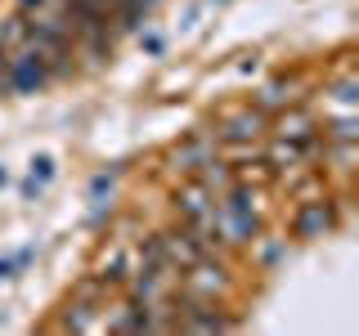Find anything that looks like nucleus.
<instances>
[{"label": "nucleus", "instance_id": "16", "mask_svg": "<svg viewBox=\"0 0 359 336\" xmlns=\"http://www.w3.org/2000/svg\"><path fill=\"white\" fill-rule=\"evenodd\" d=\"M27 36H32V18H27V9H22V14L5 18V27H0V50L14 54V50H22V45H27Z\"/></svg>", "mask_w": 359, "mask_h": 336}, {"label": "nucleus", "instance_id": "12", "mask_svg": "<svg viewBox=\"0 0 359 336\" xmlns=\"http://www.w3.org/2000/svg\"><path fill=\"white\" fill-rule=\"evenodd\" d=\"M301 81L297 76H278V81H269L265 90H261V99H256V108L261 112H278V108H287V104H301Z\"/></svg>", "mask_w": 359, "mask_h": 336}, {"label": "nucleus", "instance_id": "8", "mask_svg": "<svg viewBox=\"0 0 359 336\" xmlns=\"http://www.w3.org/2000/svg\"><path fill=\"white\" fill-rule=\"evenodd\" d=\"M211 202H216V193H211V188L202 184L198 175H184V179H180V188L171 193V206H175V216L184 220V224H189V220H198L202 211L211 206Z\"/></svg>", "mask_w": 359, "mask_h": 336}, {"label": "nucleus", "instance_id": "10", "mask_svg": "<svg viewBox=\"0 0 359 336\" xmlns=\"http://www.w3.org/2000/svg\"><path fill=\"white\" fill-rule=\"evenodd\" d=\"M162 0H108V18L117 31H140Z\"/></svg>", "mask_w": 359, "mask_h": 336}, {"label": "nucleus", "instance_id": "14", "mask_svg": "<svg viewBox=\"0 0 359 336\" xmlns=\"http://www.w3.org/2000/svg\"><path fill=\"white\" fill-rule=\"evenodd\" d=\"M99 309L104 305H90V300H67L63 305V328H72V332H95V328H104L99 323Z\"/></svg>", "mask_w": 359, "mask_h": 336}, {"label": "nucleus", "instance_id": "1", "mask_svg": "<svg viewBox=\"0 0 359 336\" xmlns=\"http://www.w3.org/2000/svg\"><path fill=\"white\" fill-rule=\"evenodd\" d=\"M341 211H346V197H301V206L292 211V238L297 242H319V238H332L337 224H341Z\"/></svg>", "mask_w": 359, "mask_h": 336}, {"label": "nucleus", "instance_id": "25", "mask_svg": "<svg viewBox=\"0 0 359 336\" xmlns=\"http://www.w3.org/2000/svg\"><path fill=\"white\" fill-rule=\"evenodd\" d=\"M216 5H224V0H216Z\"/></svg>", "mask_w": 359, "mask_h": 336}, {"label": "nucleus", "instance_id": "9", "mask_svg": "<svg viewBox=\"0 0 359 336\" xmlns=\"http://www.w3.org/2000/svg\"><path fill=\"white\" fill-rule=\"evenodd\" d=\"M211 157H216V139L194 134V139H184V144H175V148H171V171L175 175H198Z\"/></svg>", "mask_w": 359, "mask_h": 336}, {"label": "nucleus", "instance_id": "20", "mask_svg": "<svg viewBox=\"0 0 359 336\" xmlns=\"http://www.w3.org/2000/svg\"><path fill=\"white\" fill-rule=\"evenodd\" d=\"M140 50H144V54H162L166 41L157 36V31H144V27H140Z\"/></svg>", "mask_w": 359, "mask_h": 336}, {"label": "nucleus", "instance_id": "5", "mask_svg": "<svg viewBox=\"0 0 359 336\" xmlns=\"http://www.w3.org/2000/svg\"><path fill=\"white\" fill-rule=\"evenodd\" d=\"M45 85H50V67H45V59L32 45L9 54V90L14 94H41Z\"/></svg>", "mask_w": 359, "mask_h": 336}, {"label": "nucleus", "instance_id": "2", "mask_svg": "<svg viewBox=\"0 0 359 336\" xmlns=\"http://www.w3.org/2000/svg\"><path fill=\"white\" fill-rule=\"evenodd\" d=\"M269 134V112H261L256 104H243V108H229L224 117L216 121V148H256Z\"/></svg>", "mask_w": 359, "mask_h": 336}, {"label": "nucleus", "instance_id": "23", "mask_svg": "<svg viewBox=\"0 0 359 336\" xmlns=\"http://www.w3.org/2000/svg\"><path fill=\"white\" fill-rule=\"evenodd\" d=\"M18 5H22V9H41L45 0H18Z\"/></svg>", "mask_w": 359, "mask_h": 336}, {"label": "nucleus", "instance_id": "15", "mask_svg": "<svg viewBox=\"0 0 359 336\" xmlns=\"http://www.w3.org/2000/svg\"><path fill=\"white\" fill-rule=\"evenodd\" d=\"M198 179H202V184H207L211 193L220 197L224 188L233 184V162H229V157H220V153H216V157H211V162H207V166L198 171Z\"/></svg>", "mask_w": 359, "mask_h": 336}, {"label": "nucleus", "instance_id": "4", "mask_svg": "<svg viewBox=\"0 0 359 336\" xmlns=\"http://www.w3.org/2000/svg\"><path fill=\"white\" fill-rule=\"evenodd\" d=\"M323 148V139H278V134H265V166L274 175H297V171H306V166L319 157Z\"/></svg>", "mask_w": 359, "mask_h": 336}, {"label": "nucleus", "instance_id": "7", "mask_svg": "<svg viewBox=\"0 0 359 336\" xmlns=\"http://www.w3.org/2000/svg\"><path fill=\"white\" fill-rule=\"evenodd\" d=\"M269 134H278V139H319V117L306 104H287L269 112Z\"/></svg>", "mask_w": 359, "mask_h": 336}, {"label": "nucleus", "instance_id": "17", "mask_svg": "<svg viewBox=\"0 0 359 336\" xmlns=\"http://www.w3.org/2000/svg\"><path fill=\"white\" fill-rule=\"evenodd\" d=\"M72 296H76V300H90V305H108L112 287H108V283H104V278H99V274H86L81 283L72 287Z\"/></svg>", "mask_w": 359, "mask_h": 336}, {"label": "nucleus", "instance_id": "3", "mask_svg": "<svg viewBox=\"0 0 359 336\" xmlns=\"http://www.w3.org/2000/svg\"><path fill=\"white\" fill-rule=\"evenodd\" d=\"M180 274H184L180 291H184V296H198V300H224V296H229V287H233L229 265L216 260V251H207L202 260H194L189 269H180Z\"/></svg>", "mask_w": 359, "mask_h": 336}, {"label": "nucleus", "instance_id": "21", "mask_svg": "<svg viewBox=\"0 0 359 336\" xmlns=\"http://www.w3.org/2000/svg\"><path fill=\"white\" fill-rule=\"evenodd\" d=\"M278 260H283V242H265V246H261V265L274 269Z\"/></svg>", "mask_w": 359, "mask_h": 336}, {"label": "nucleus", "instance_id": "13", "mask_svg": "<svg viewBox=\"0 0 359 336\" xmlns=\"http://www.w3.org/2000/svg\"><path fill=\"white\" fill-rule=\"evenodd\" d=\"M319 139H323V144H359V117H355V112L323 117V121H319Z\"/></svg>", "mask_w": 359, "mask_h": 336}, {"label": "nucleus", "instance_id": "11", "mask_svg": "<svg viewBox=\"0 0 359 336\" xmlns=\"http://www.w3.org/2000/svg\"><path fill=\"white\" fill-rule=\"evenodd\" d=\"M59 175V162H54V153H36L32 157V171H27V179L18 184V193L27 197V202H36L45 188H50V179Z\"/></svg>", "mask_w": 359, "mask_h": 336}, {"label": "nucleus", "instance_id": "22", "mask_svg": "<svg viewBox=\"0 0 359 336\" xmlns=\"http://www.w3.org/2000/svg\"><path fill=\"white\" fill-rule=\"evenodd\" d=\"M0 90H9V54L0 50Z\"/></svg>", "mask_w": 359, "mask_h": 336}, {"label": "nucleus", "instance_id": "18", "mask_svg": "<svg viewBox=\"0 0 359 336\" xmlns=\"http://www.w3.org/2000/svg\"><path fill=\"white\" fill-rule=\"evenodd\" d=\"M32 260H36V242H27V246H22V251H14V255H0V283L18 278Z\"/></svg>", "mask_w": 359, "mask_h": 336}, {"label": "nucleus", "instance_id": "24", "mask_svg": "<svg viewBox=\"0 0 359 336\" xmlns=\"http://www.w3.org/2000/svg\"><path fill=\"white\" fill-rule=\"evenodd\" d=\"M9 184V171H5V166H0V188H5Z\"/></svg>", "mask_w": 359, "mask_h": 336}, {"label": "nucleus", "instance_id": "19", "mask_svg": "<svg viewBox=\"0 0 359 336\" xmlns=\"http://www.w3.org/2000/svg\"><path fill=\"white\" fill-rule=\"evenodd\" d=\"M328 94H337V104H341L346 112H355V108H359V81H355V76H346V81L328 85Z\"/></svg>", "mask_w": 359, "mask_h": 336}, {"label": "nucleus", "instance_id": "6", "mask_svg": "<svg viewBox=\"0 0 359 336\" xmlns=\"http://www.w3.org/2000/svg\"><path fill=\"white\" fill-rule=\"evenodd\" d=\"M157 242H162V255H166V265H171L175 274H180V269H189L194 260H202V255H207V246H202V238H198L194 229H189L184 220H180V224H171V229H162V233H157Z\"/></svg>", "mask_w": 359, "mask_h": 336}]
</instances>
